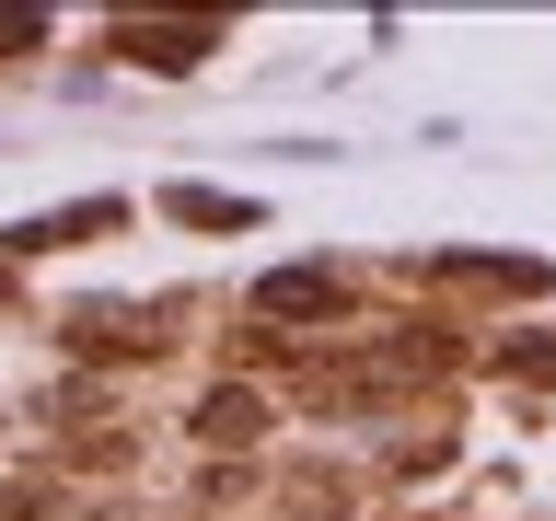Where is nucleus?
Returning <instances> with one entry per match:
<instances>
[{
  "label": "nucleus",
  "mask_w": 556,
  "mask_h": 521,
  "mask_svg": "<svg viewBox=\"0 0 556 521\" xmlns=\"http://www.w3.org/2000/svg\"><path fill=\"white\" fill-rule=\"evenodd\" d=\"M47 510V486H0V521H35Z\"/></svg>",
  "instance_id": "obj_3"
},
{
  "label": "nucleus",
  "mask_w": 556,
  "mask_h": 521,
  "mask_svg": "<svg viewBox=\"0 0 556 521\" xmlns=\"http://www.w3.org/2000/svg\"><path fill=\"white\" fill-rule=\"evenodd\" d=\"M198 429H208V441H255V429H267V406H255V394H208Z\"/></svg>",
  "instance_id": "obj_2"
},
{
  "label": "nucleus",
  "mask_w": 556,
  "mask_h": 521,
  "mask_svg": "<svg viewBox=\"0 0 556 521\" xmlns=\"http://www.w3.org/2000/svg\"><path fill=\"white\" fill-rule=\"evenodd\" d=\"M255 313H337V278H267Z\"/></svg>",
  "instance_id": "obj_1"
}]
</instances>
